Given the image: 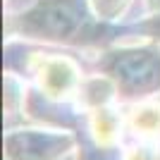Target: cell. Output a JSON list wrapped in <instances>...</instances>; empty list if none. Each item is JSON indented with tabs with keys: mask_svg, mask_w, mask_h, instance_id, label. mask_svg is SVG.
I'll use <instances>...</instances> for the list:
<instances>
[{
	"mask_svg": "<svg viewBox=\"0 0 160 160\" xmlns=\"http://www.w3.org/2000/svg\"><path fill=\"white\" fill-rule=\"evenodd\" d=\"M41 88L48 96H67L77 84V67L65 58H43L36 65Z\"/></svg>",
	"mask_w": 160,
	"mask_h": 160,
	"instance_id": "cell-1",
	"label": "cell"
},
{
	"mask_svg": "<svg viewBox=\"0 0 160 160\" xmlns=\"http://www.w3.org/2000/svg\"><path fill=\"white\" fill-rule=\"evenodd\" d=\"M132 124L141 134H158L160 132V108L158 105L136 108L132 115Z\"/></svg>",
	"mask_w": 160,
	"mask_h": 160,
	"instance_id": "cell-2",
	"label": "cell"
},
{
	"mask_svg": "<svg viewBox=\"0 0 160 160\" xmlns=\"http://www.w3.org/2000/svg\"><path fill=\"white\" fill-rule=\"evenodd\" d=\"M124 2H127V0H93L96 12H98V14H115V12H120L122 7H124Z\"/></svg>",
	"mask_w": 160,
	"mask_h": 160,
	"instance_id": "cell-3",
	"label": "cell"
}]
</instances>
